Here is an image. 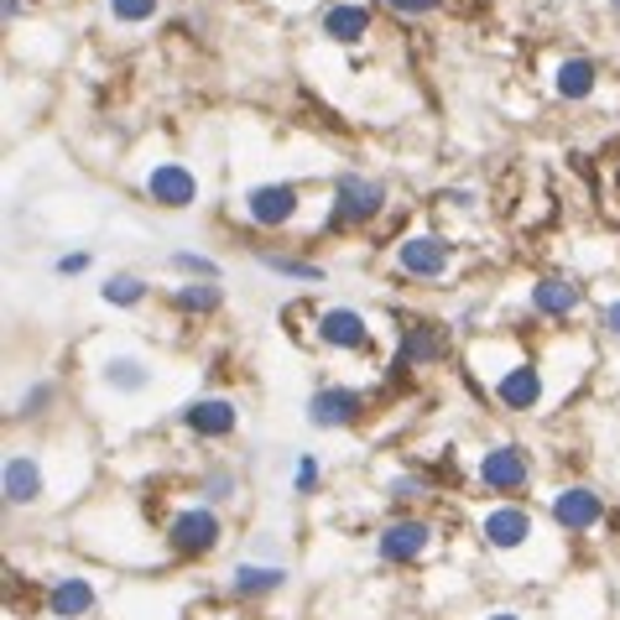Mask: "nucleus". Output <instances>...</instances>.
<instances>
[{"mask_svg":"<svg viewBox=\"0 0 620 620\" xmlns=\"http://www.w3.org/2000/svg\"><path fill=\"white\" fill-rule=\"evenodd\" d=\"M552 522L563 526L569 537H584V532H595L599 516H605V496L589 490V485H563L558 496H552Z\"/></svg>","mask_w":620,"mask_h":620,"instance_id":"nucleus-10","label":"nucleus"},{"mask_svg":"<svg viewBox=\"0 0 620 620\" xmlns=\"http://www.w3.org/2000/svg\"><path fill=\"white\" fill-rule=\"evenodd\" d=\"M5 16L16 22V16H22V0H5Z\"/></svg>","mask_w":620,"mask_h":620,"instance_id":"nucleus-33","label":"nucleus"},{"mask_svg":"<svg viewBox=\"0 0 620 620\" xmlns=\"http://www.w3.org/2000/svg\"><path fill=\"white\" fill-rule=\"evenodd\" d=\"M318 479H324L318 459H313V453H303V459H297V470H292V490H297V496H313V490H318Z\"/></svg>","mask_w":620,"mask_h":620,"instance_id":"nucleus-28","label":"nucleus"},{"mask_svg":"<svg viewBox=\"0 0 620 620\" xmlns=\"http://www.w3.org/2000/svg\"><path fill=\"white\" fill-rule=\"evenodd\" d=\"M386 189L365 172H339L335 178V198H329V215H324V230H360L381 215Z\"/></svg>","mask_w":620,"mask_h":620,"instance_id":"nucleus-1","label":"nucleus"},{"mask_svg":"<svg viewBox=\"0 0 620 620\" xmlns=\"http://www.w3.org/2000/svg\"><path fill=\"white\" fill-rule=\"evenodd\" d=\"M318 26H324V37L339 42V48H360V42L376 32V11H370L365 0H335V5H324Z\"/></svg>","mask_w":620,"mask_h":620,"instance_id":"nucleus-12","label":"nucleus"},{"mask_svg":"<svg viewBox=\"0 0 620 620\" xmlns=\"http://www.w3.org/2000/svg\"><path fill=\"white\" fill-rule=\"evenodd\" d=\"M313 339L324 344V350H344V355H365L376 335H370V324H365V313L355 308H318L313 313Z\"/></svg>","mask_w":620,"mask_h":620,"instance_id":"nucleus-6","label":"nucleus"},{"mask_svg":"<svg viewBox=\"0 0 620 620\" xmlns=\"http://www.w3.org/2000/svg\"><path fill=\"white\" fill-rule=\"evenodd\" d=\"M0 496H5V506L42 501V496H48L42 459H37V453H5V470H0Z\"/></svg>","mask_w":620,"mask_h":620,"instance_id":"nucleus-13","label":"nucleus"},{"mask_svg":"<svg viewBox=\"0 0 620 620\" xmlns=\"http://www.w3.org/2000/svg\"><path fill=\"white\" fill-rule=\"evenodd\" d=\"M479 485H485L490 496H522L526 485H532V459H526V449H516V443L485 449L479 453Z\"/></svg>","mask_w":620,"mask_h":620,"instance_id":"nucleus-7","label":"nucleus"},{"mask_svg":"<svg viewBox=\"0 0 620 620\" xmlns=\"http://www.w3.org/2000/svg\"><path fill=\"white\" fill-rule=\"evenodd\" d=\"M552 89H558V99L584 105V99H595V89H599V69L589 58H563L558 73H552Z\"/></svg>","mask_w":620,"mask_h":620,"instance_id":"nucleus-18","label":"nucleus"},{"mask_svg":"<svg viewBox=\"0 0 620 620\" xmlns=\"http://www.w3.org/2000/svg\"><path fill=\"white\" fill-rule=\"evenodd\" d=\"M162 537H168V548L178 558H209L219 548V537H224V522H219L215 506H183V511L168 516Z\"/></svg>","mask_w":620,"mask_h":620,"instance_id":"nucleus-2","label":"nucleus"},{"mask_svg":"<svg viewBox=\"0 0 620 620\" xmlns=\"http://www.w3.org/2000/svg\"><path fill=\"white\" fill-rule=\"evenodd\" d=\"M157 11H162V0H110V16H116V22H125V26L151 22Z\"/></svg>","mask_w":620,"mask_h":620,"instance_id":"nucleus-24","label":"nucleus"},{"mask_svg":"<svg viewBox=\"0 0 620 620\" xmlns=\"http://www.w3.org/2000/svg\"><path fill=\"white\" fill-rule=\"evenodd\" d=\"M433 548V526L423 516H397V522H386L376 532V552H381V563H417L423 552Z\"/></svg>","mask_w":620,"mask_h":620,"instance_id":"nucleus-9","label":"nucleus"},{"mask_svg":"<svg viewBox=\"0 0 620 620\" xmlns=\"http://www.w3.org/2000/svg\"><path fill=\"white\" fill-rule=\"evenodd\" d=\"M105 376H110V386H116V391H142V386L151 381V370H146L142 360H131V355L110 360V370H105Z\"/></svg>","mask_w":620,"mask_h":620,"instance_id":"nucleus-23","label":"nucleus"},{"mask_svg":"<svg viewBox=\"0 0 620 620\" xmlns=\"http://www.w3.org/2000/svg\"><path fill=\"white\" fill-rule=\"evenodd\" d=\"M479 537H485L490 552H522L543 537V526H537V516L526 506H490L479 516Z\"/></svg>","mask_w":620,"mask_h":620,"instance_id":"nucleus-5","label":"nucleus"},{"mask_svg":"<svg viewBox=\"0 0 620 620\" xmlns=\"http://www.w3.org/2000/svg\"><path fill=\"white\" fill-rule=\"evenodd\" d=\"M386 5H391L397 16H433L443 0H386Z\"/></svg>","mask_w":620,"mask_h":620,"instance_id":"nucleus-30","label":"nucleus"},{"mask_svg":"<svg viewBox=\"0 0 620 620\" xmlns=\"http://www.w3.org/2000/svg\"><path fill=\"white\" fill-rule=\"evenodd\" d=\"M89 610H95V584H89V579H78V573L52 579V589H48V616L52 620H84Z\"/></svg>","mask_w":620,"mask_h":620,"instance_id":"nucleus-17","label":"nucleus"},{"mask_svg":"<svg viewBox=\"0 0 620 620\" xmlns=\"http://www.w3.org/2000/svg\"><path fill=\"white\" fill-rule=\"evenodd\" d=\"M172 266H178V271H189L193 282H215V277H219V262L198 256V251H172Z\"/></svg>","mask_w":620,"mask_h":620,"instance_id":"nucleus-25","label":"nucleus"},{"mask_svg":"<svg viewBox=\"0 0 620 620\" xmlns=\"http://www.w3.org/2000/svg\"><path fill=\"white\" fill-rule=\"evenodd\" d=\"M402 355H406V365H423V360L438 355V339H433V324H417V329H412V339L402 344Z\"/></svg>","mask_w":620,"mask_h":620,"instance_id":"nucleus-26","label":"nucleus"},{"mask_svg":"<svg viewBox=\"0 0 620 620\" xmlns=\"http://www.w3.org/2000/svg\"><path fill=\"white\" fill-rule=\"evenodd\" d=\"M532 313L537 318H569L579 303H584V287L573 282V277H543V282H532Z\"/></svg>","mask_w":620,"mask_h":620,"instance_id":"nucleus-16","label":"nucleus"},{"mask_svg":"<svg viewBox=\"0 0 620 620\" xmlns=\"http://www.w3.org/2000/svg\"><path fill=\"white\" fill-rule=\"evenodd\" d=\"M52 271H58V277H78V271H89V251H69V256H58Z\"/></svg>","mask_w":620,"mask_h":620,"instance_id":"nucleus-31","label":"nucleus"},{"mask_svg":"<svg viewBox=\"0 0 620 620\" xmlns=\"http://www.w3.org/2000/svg\"><path fill=\"white\" fill-rule=\"evenodd\" d=\"M303 215V189L297 183H262L240 198V219L251 230H287Z\"/></svg>","mask_w":620,"mask_h":620,"instance_id":"nucleus-3","label":"nucleus"},{"mask_svg":"<svg viewBox=\"0 0 620 620\" xmlns=\"http://www.w3.org/2000/svg\"><path fill=\"white\" fill-rule=\"evenodd\" d=\"M282 584H287V569H277V563H235V573H230V589L240 599L277 595Z\"/></svg>","mask_w":620,"mask_h":620,"instance_id":"nucleus-19","label":"nucleus"},{"mask_svg":"<svg viewBox=\"0 0 620 620\" xmlns=\"http://www.w3.org/2000/svg\"><path fill=\"white\" fill-rule=\"evenodd\" d=\"M386 490H391V501H423V496H428V479H417V475H397L391 485H386Z\"/></svg>","mask_w":620,"mask_h":620,"instance_id":"nucleus-29","label":"nucleus"},{"mask_svg":"<svg viewBox=\"0 0 620 620\" xmlns=\"http://www.w3.org/2000/svg\"><path fill=\"white\" fill-rule=\"evenodd\" d=\"M599 324H605V335H616V339H620V297H616V303H605Z\"/></svg>","mask_w":620,"mask_h":620,"instance_id":"nucleus-32","label":"nucleus"},{"mask_svg":"<svg viewBox=\"0 0 620 620\" xmlns=\"http://www.w3.org/2000/svg\"><path fill=\"white\" fill-rule=\"evenodd\" d=\"M146 198L162 204V209H193L198 198V178H193L183 162H157L146 172Z\"/></svg>","mask_w":620,"mask_h":620,"instance_id":"nucleus-14","label":"nucleus"},{"mask_svg":"<svg viewBox=\"0 0 620 620\" xmlns=\"http://www.w3.org/2000/svg\"><path fill=\"white\" fill-rule=\"evenodd\" d=\"M198 496H204V501H230V496H235V475H230V470H209V475L198 479Z\"/></svg>","mask_w":620,"mask_h":620,"instance_id":"nucleus-27","label":"nucleus"},{"mask_svg":"<svg viewBox=\"0 0 620 620\" xmlns=\"http://www.w3.org/2000/svg\"><path fill=\"white\" fill-rule=\"evenodd\" d=\"M360 417H365V391H355V386H318L308 397L313 428H350Z\"/></svg>","mask_w":620,"mask_h":620,"instance_id":"nucleus-11","label":"nucleus"},{"mask_svg":"<svg viewBox=\"0 0 620 620\" xmlns=\"http://www.w3.org/2000/svg\"><path fill=\"white\" fill-rule=\"evenodd\" d=\"M262 266L282 271L292 282H324V266L318 262H297V256H282V251H262Z\"/></svg>","mask_w":620,"mask_h":620,"instance_id":"nucleus-22","label":"nucleus"},{"mask_svg":"<svg viewBox=\"0 0 620 620\" xmlns=\"http://www.w3.org/2000/svg\"><path fill=\"white\" fill-rule=\"evenodd\" d=\"M490 397H496V406H506V412H537V406H543V365H537V360H511L506 370H496Z\"/></svg>","mask_w":620,"mask_h":620,"instance_id":"nucleus-8","label":"nucleus"},{"mask_svg":"<svg viewBox=\"0 0 620 620\" xmlns=\"http://www.w3.org/2000/svg\"><path fill=\"white\" fill-rule=\"evenodd\" d=\"M146 292H151V287H146L142 277H131V271H120V277H110V282L99 287V297H105L110 308H136V303H146Z\"/></svg>","mask_w":620,"mask_h":620,"instance_id":"nucleus-21","label":"nucleus"},{"mask_svg":"<svg viewBox=\"0 0 620 620\" xmlns=\"http://www.w3.org/2000/svg\"><path fill=\"white\" fill-rule=\"evenodd\" d=\"M485 620H522L516 610H496V616H485Z\"/></svg>","mask_w":620,"mask_h":620,"instance_id":"nucleus-34","label":"nucleus"},{"mask_svg":"<svg viewBox=\"0 0 620 620\" xmlns=\"http://www.w3.org/2000/svg\"><path fill=\"white\" fill-rule=\"evenodd\" d=\"M183 428L198 433V438H230L240 428V406L224 402V397H204L183 412Z\"/></svg>","mask_w":620,"mask_h":620,"instance_id":"nucleus-15","label":"nucleus"},{"mask_svg":"<svg viewBox=\"0 0 620 620\" xmlns=\"http://www.w3.org/2000/svg\"><path fill=\"white\" fill-rule=\"evenodd\" d=\"M172 308L178 313H215L219 308V287L215 282H183V287H172Z\"/></svg>","mask_w":620,"mask_h":620,"instance_id":"nucleus-20","label":"nucleus"},{"mask_svg":"<svg viewBox=\"0 0 620 620\" xmlns=\"http://www.w3.org/2000/svg\"><path fill=\"white\" fill-rule=\"evenodd\" d=\"M391 266H397L402 277H412V282H438V277H449L453 245L443 235L417 230V235H402L391 245Z\"/></svg>","mask_w":620,"mask_h":620,"instance_id":"nucleus-4","label":"nucleus"}]
</instances>
